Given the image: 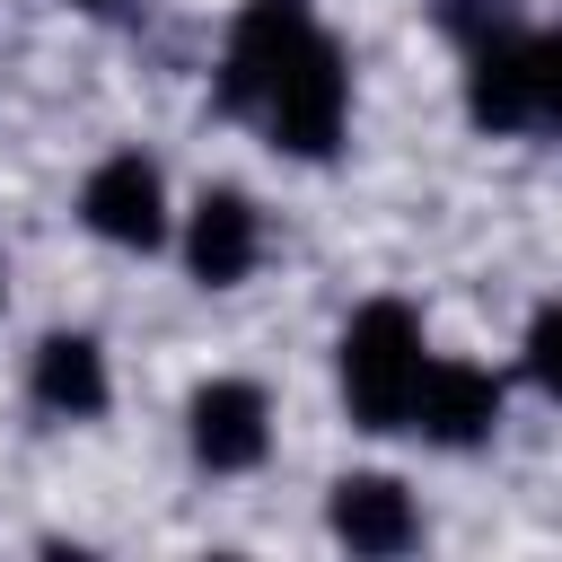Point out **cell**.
Listing matches in <instances>:
<instances>
[{"label":"cell","instance_id":"cell-9","mask_svg":"<svg viewBox=\"0 0 562 562\" xmlns=\"http://www.w3.org/2000/svg\"><path fill=\"white\" fill-rule=\"evenodd\" d=\"M334 536H342L351 553H404V544L422 536L413 492H404L395 474H342V483H334Z\"/></svg>","mask_w":562,"mask_h":562},{"label":"cell","instance_id":"cell-3","mask_svg":"<svg viewBox=\"0 0 562 562\" xmlns=\"http://www.w3.org/2000/svg\"><path fill=\"white\" fill-rule=\"evenodd\" d=\"M342 114H351V70H342V53L307 26V35L281 53V70L263 79L255 123H263V132H272V149H290V158H334Z\"/></svg>","mask_w":562,"mask_h":562},{"label":"cell","instance_id":"cell-5","mask_svg":"<svg viewBox=\"0 0 562 562\" xmlns=\"http://www.w3.org/2000/svg\"><path fill=\"white\" fill-rule=\"evenodd\" d=\"M79 220L97 228V237H114V246H158L167 237V193H158V167L140 158V149H123V158H105L88 184H79Z\"/></svg>","mask_w":562,"mask_h":562},{"label":"cell","instance_id":"cell-1","mask_svg":"<svg viewBox=\"0 0 562 562\" xmlns=\"http://www.w3.org/2000/svg\"><path fill=\"white\" fill-rule=\"evenodd\" d=\"M422 386V316L404 299H369L342 325V404L360 430H404Z\"/></svg>","mask_w":562,"mask_h":562},{"label":"cell","instance_id":"cell-13","mask_svg":"<svg viewBox=\"0 0 562 562\" xmlns=\"http://www.w3.org/2000/svg\"><path fill=\"white\" fill-rule=\"evenodd\" d=\"M0 290H9V281H0Z\"/></svg>","mask_w":562,"mask_h":562},{"label":"cell","instance_id":"cell-11","mask_svg":"<svg viewBox=\"0 0 562 562\" xmlns=\"http://www.w3.org/2000/svg\"><path fill=\"white\" fill-rule=\"evenodd\" d=\"M527 378L562 404V299H553V307H536V325H527Z\"/></svg>","mask_w":562,"mask_h":562},{"label":"cell","instance_id":"cell-10","mask_svg":"<svg viewBox=\"0 0 562 562\" xmlns=\"http://www.w3.org/2000/svg\"><path fill=\"white\" fill-rule=\"evenodd\" d=\"M35 404H44V413H61V422L105 413V360H97V342H88V334H53V342L35 351Z\"/></svg>","mask_w":562,"mask_h":562},{"label":"cell","instance_id":"cell-8","mask_svg":"<svg viewBox=\"0 0 562 562\" xmlns=\"http://www.w3.org/2000/svg\"><path fill=\"white\" fill-rule=\"evenodd\" d=\"M255 255H263V220H255V202L246 193H202L193 202V228H184V263H193V281L202 290H237L246 272H255Z\"/></svg>","mask_w":562,"mask_h":562},{"label":"cell","instance_id":"cell-4","mask_svg":"<svg viewBox=\"0 0 562 562\" xmlns=\"http://www.w3.org/2000/svg\"><path fill=\"white\" fill-rule=\"evenodd\" d=\"M307 26H316L307 0H246L237 26H228V53H220V105H228V114H255L263 79L281 70V53H290Z\"/></svg>","mask_w":562,"mask_h":562},{"label":"cell","instance_id":"cell-6","mask_svg":"<svg viewBox=\"0 0 562 562\" xmlns=\"http://www.w3.org/2000/svg\"><path fill=\"white\" fill-rule=\"evenodd\" d=\"M184 422H193V457H202L211 474H246V465H263V448H272V404H263V386H246V378H211Z\"/></svg>","mask_w":562,"mask_h":562},{"label":"cell","instance_id":"cell-2","mask_svg":"<svg viewBox=\"0 0 562 562\" xmlns=\"http://www.w3.org/2000/svg\"><path fill=\"white\" fill-rule=\"evenodd\" d=\"M465 114L483 132H562V35H483L465 70Z\"/></svg>","mask_w":562,"mask_h":562},{"label":"cell","instance_id":"cell-12","mask_svg":"<svg viewBox=\"0 0 562 562\" xmlns=\"http://www.w3.org/2000/svg\"><path fill=\"white\" fill-rule=\"evenodd\" d=\"M88 9H114V0H88Z\"/></svg>","mask_w":562,"mask_h":562},{"label":"cell","instance_id":"cell-7","mask_svg":"<svg viewBox=\"0 0 562 562\" xmlns=\"http://www.w3.org/2000/svg\"><path fill=\"white\" fill-rule=\"evenodd\" d=\"M492 422H501V378H492V369L422 360V386H413V430H422V439H439V448H474Z\"/></svg>","mask_w":562,"mask_h":562}]
</instances>
